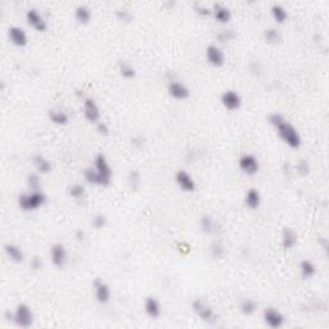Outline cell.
I'll list each match as a JSON object with an SVG mask.
<instances>
[{
    "label": "cell",
    "mask_w": 329,
    "mask_h": 329,
    "mask_svg": "<svg viewBox=\"0 0 329 329\" xmlns=\"http://www.w3.org/2000/svg\"><path fill=\"white\" fill-rule=\"evenodd\" d=\"M82 175H84V180L88 184L108 187L112 181L114 171H112V167H111L107 157L103 153H99L94 158L93 166L86 167Z\"/></svg>",
    "instance_id": "obj_1"
},
{
    "label": "cell",
    "mask_w": 329,
    "mask_h": 329,
    "mask_svg": "<svg viewBox=\"0 0 329 329\" xmlns=\"http://www.w3.org/2000/svg\"><path fill=\"white\" fill-rule=\"evenodd\" d=\"M271 128L275 130L276 135L287 147L292 149H298L302 144V138L298 130L280 114H272L269 117Z\"/></svg>",
    "instance_id": "obj_2"
},
{
    "label": "cell",
    "mask_w": 329,
    "mask_h": 329,
    "mask_svg": "<svg viewBox=\"0 0 329 329\" xmlns=\"http://www.w3.org/2000/svg\"><path fill=\"white\" fill-rule=\"evenodd\" d=\"M45 202L46 194L41 189H38V191L29 189L25 193H21V194L18 195L17 199L18 207L22 211H26V213H31V211L39 210L40 207H43L45 205Z\"/></svg>",
    "instance_id": "obj_3"
},
{
    "label": "cell",
    "mask_w": 329,
    "mask_h": 329,
    "mask_svg": "<svg viewBox=\"0 0 329 329\" xmlns=\"http://www.w3.org/2000/svg\"><path fill=\"white\" fill-rule=\"evenodd\" d=\"M34 322H35V315L27 304H18L12 311V323L18 328H30L34 326Z\"/></svg>",
    "instance_id": "obj_4"
},
{
    "label": "cell",
    "mask_w": 329,
    "mask_h": 329,
    "mask_svg": "<svg viewBox=\"0 0 329 329\" xmlns=\"http://www.w3.org/2000/svg\"><path fill=\"white\" fill-rule=\"evenodd\" d=\"M192 310L194 312L202 322L207 323V324H213L217 320L216 319V312L213 309V306L203 298H195L192 302Z\"/></svg>",
    "instance_id": "obj_5"
},
{
    "label": "cell",
    "mask_w": 329,
    "mask_h": 329,
    "mask_svg": "<svg viewBox=\"0 0 329 329\" xmlns=\"http://www.w3.org/2000/svg\"><path fill=\"white\" fill-rule=\"evenodd\" d=\"M27 25L38 32H45L48 29V21L43 16V13L36 9V8H30L27 9L25 15Z\"/></svg>",
    "instance_id": "obj_6"
},
{
    "label": "cell",
    "mask_w": 329,
    "mask_h": 329,
    "mask_svg": "<svg viewBox=\"0 0 329 329\" xmlns=\"http://www.w3.org/2000/svg\"><path fill=\"white\" fill-rule=\"evenodd\" d=\"M238 167L242 173L248 175V176H253L260 171V161L253 155L244 153L238 159Z\"/></svg>",
    "instance_id": "obj_7"
},
{
    "label": "cell",
    "mask_w": 329,
    "mask_h": 329,
    "mask_svg": "<svg viewBox=\"0 0 329 329\" xmlns=\"http://www.w3.org/2000/svg\"><path fill=\"white\" fill-rule=\"evenodd\" d=\"M262 320L266 327L271 329H279L284 326L286 318L284 315L275 308H266L262 311Z\"/></svg>",
    "instance_id": "obj_8"
},
{
    "label": "cell",
    "mask_w": 329,
    "mask_h": 329,
    "mask_svg": "<svg viewBox=\"0 0 329 329\" xmlns=\"http://www.w3.org/2000/svg\"><path fill=\"white\" fill-rule=\"evenodd\" d=\"M220 102H221L225 110L234 112V111H238L242 107V97L239 96V93L233 90V89H228L220 96Z\"/></svg>",
    "instance_id": "obj_9"
},
{
    "label": "cell",
    "mask_w": 329,
    "mask_h": 329,
    "mask_svg": "<svg viewBox=\"0 0 329 329\" xmlns=\"http://www.w3.org/2000/svg\"><path fill=\"white\" fill-rule=\"evenodd\" d=\"M82 114L85 120L90 124H97L100 121V108L97 102L90 97H86L82 100Z\"/></svg>",
    "instance_id": "obj_10"
},
{
    "label": "cell",
    "mask_w": 329,
    "mask_h": 329,
    "mask_svg": "<svg viewBox=\"0 0 329 329\" xmlns=\"http://www.w3.org/2000/svg\"><path fill=\"white\" fill-rule=\"evenodd\" d=\"M206 60L213 67H223L225 64V53H224V50L219 45L211 44V45L206 48Z\"/></svg>",
    "instance_id": "obj_11"
},
{
    "label": "cell",
    "mask_w": 329,
    "mask_h": 329,
    "mask_svg": "<svg viewBox=\"0 0 329 329\" xmlns=\"http://www.w3.org/2000/svg\"><path fill=\"white\" fill-rule=\"evenodd\" d=\"M175 183L179 187V189L185 193H193L197 189V183L194 177L192 176L191 173L187 170H179L175 174Z\"/></svg>",
    "instance_id": "obj_12"
},
{
    "label": "cell",
    "mask_w": 329,
    "mask_h": 329,
    "mask_svg": "<svg viewBox=\"0 0 329 329\" xmlns=\"http://www.w3.org/2000/svg\"><path fill=\"white\" fill-rule=\"evenodd\" d=\"M93 290H94V296L96 300L102 305L110 304L111 298H112V290L111 287L102 279H96L93 282Z\"/></svg>",
    "instance_id": "obj_13"
},
{
    "label": "cell",
    "mask_w": 329,
    "mask_h": 329,
    "mask_svg": "<svg viewBox=\"0 0 329 329\" xmlns=\"http://www.w3.org/2000/svg\"><path fill=\"white\" fill-rule=\"evenodd\" d=\"M167 93L169 96L175 100H185L191 96V90L185 85L184 82L179 80H171L167 85Z\"/></svg>",
    "instance_id": "obj_14"
},
{
    "label": "cell",
    "mask_w": 329,
    "mask_h": 329,
    "mask_svg": "<svg viewBox=\"0 0 329 329\" xmlns=\"http://www.w3.org/2000/svg\"><path fill=\"white\" fill-rule=\"evenodd\" d=\"M49 255H50V261H52V264H53L56 268L62 269V268L67 264V260H68L67 250H66V247H64L62 243L53 244V246L50 247Z\"/></svg>",
    "instance_id": "obj_15"
},
{
    "label": "cell",
    "mask_w": 329,
    "mask_h": 329,
    "mask_svg": "<svg viewBox=\"0 0 329 329\" xmlns=\"http://www.w3.org/2000/svg\"><path fill=\"white\" fill-rule=\"evenodd\" d=\"M8 38L9 41L17 48H23L29 43V36L26 34V31L19 26H12L8 30Z\"/></svg>",
    "instance_id": "obj_16"
},
{
    "label": "cell",
    "mask_w": 329,
    "mask_h": 329,
    "mask_svg": "<svg viewBox=\"0 0 329 329\" xmlns=\"http://www.w3.org/2000/svg\"><path fill=\"white\" fill-rule=\"evenodd\" d=\"M211 15L215 18V21L220 25H227L232 19V12L227 5L221 3H216L211 7Z\"/></svg>",
    "instance_id": "obj_17"
},
{
    "label": "cell",
    "mask_w": 329,
    "mask_h": 329,
    "mask_svg": "<svg viewBox=\"0 0 329 329\" xmlns=\"http://www.w3.org/2000/svg\"><path fill=\"white\" fill-rule=\"evenodd\" d=\"M4 253L9 261L15 262V264H21L25 260V252L22 251V248L16 243L4 244Z\"/></svg>",
    "instance_id": "obj_18"
},
{
    "label": "cell",
    "mask_w": 329,
    "mask_h": 329,
    "mask_svg": "<svg viewBox=\"0 0 329 329\" xmlns=\"http://www.w3.org/2000/svg\"><path fill=\"white\" fill-rule=\"evenodd\" d=\"M144 311L151 319H158L162 314V308L161 304L156 297L149 296L144 300Z\"/></svg>",
    "instance_id": "obj_19"
},
{
    "label": "cell",
    "mask_w": 329,
    "mask_h": 329,
    "mask_svg": "<svg viewBox=\"0 0 329 329\" xmlns=\"http://www.w3.org/2000/svg\"><path fill=\"white\" fill-rule=\"evenodd\" d=\"M280 242H282V247H283L284 250H292V248L296 247V244H297L298 242L297 233H296L293 229H290V228H286V229L282 232Z\"/></svg>",
    "instance_id": "obj_20"
},
{
    "label": "cell",
    "mask_w": 329,
    "mask_h": 329,
    "mask_svg": "<svg viewBox=\"0 0 329 329\" xmlns=\"http://www.w3.org/2000/svg\"><path fill=\"white\" fill-rule=\"evenodd\" d=\"M244 205L250 210H257L261 205V194L256 188H251L244 194Z\"/></svg>",
    "instance_id": "obj_21"
},
{
    "label": "cell",
    "mask_w": 329,
    "mask_h": 329,
    "mask_svg": "<svg viewBox=\"0 0 329 329\" xmlns=\"http://www.w3.org/2000/svg\"><path fill=\"white\" fill-rule=\"evenodd\" d=\"M92 9L86 4H80L75 8V18L80 25H88L89 22L92 21Z\"/></svg>",
    "instance_id": "obj_22"
},
{
    "label": "cell",
    "mask_w": 329,
    "mask_h": 329,
    "mask_svg": "<svg viewBox=\"0 0 329 329\" xmlns=\"http://www.w3.org/2000/svg\"><path fill=\"white\" fill-rule=\"evenodd\" d=\"M32 165L35 167V170L38 171V174H49L53 169V165L50 162L49 159L46 158L43 155H36L34 158H32Z\"/></svg>",
    "instance_id": "obj_23"
},
{
    "label": "cell",
    "mask_w": 329,
    "mask_h": 329,
    "mask_svg": "<svg viewBox=\"0 0 329 329\" xmlns=\"http://www.w3.org/2000/svg\"><path fill=\"white\" fill-rule=\"evenodd\" d=\"M48 117L52 121V124L57 125V126H66L70 122V116L66 111L63 110H50L48 112Z\"/></svg>",
    "instance_id": "obj_24"
},
{
    "label": "cell",
    "mask_w": 329,
    "mask_h": 329,
    "mask_svg": "<svg viewBox=\"0 0 329 329\" xmlns=\"http://www.w3.org/2000/svg\"><path fill=\"white\" fill-rule=\"evenodd\" d=\"M199 229L203 234H207V235H211V234L216 233V229H217V224L213 220V217H211L210 215H203L199 219Z\"/></svg>",
    "instance_id": "obj_25"
},
{
    "label": "cell",
    "mask_w": 329,
    "mask_h": 329,
    "mask_svg": "<svg viewBox=\"0 0 329 329\" xmlns=\"http://www.w3.org/2000/svg\"><path fill=\"white\" fill-rule=\"evenodd\" d=\"M270 15L271 18L276 23H284V22L288 19V12H287L286 8L282 5V4H274L271 8H270Z\"/></svg>",
    "instance_id": "obj_26"
},
{
    "label": "cell",
    "mask_w": 329,
    "mask_h": 329,
    "mask_svg": "<svg viewBox=\"0 0 329 329\" xmlns=\"http://www.w3.org/2000/svg\"><path fill=\"white\" fill-rule=\"evenodd\" d=\"M262 38L265 40V43L270 44V45H275V44L282 41V34L275 27H268L262 32Z\"/></svg>",
    "instance_id": "obj_27"
},
{
    "label": "cell",
    "mask_w": 329,
    "mask_h": 329,
    "mask_svg": "<svg viewBox=\"0 0 329 329\" xmlns=\"http://www.w3.org/2000/svg\"><path fill=\"white\" fill-rule=\"evenodd\" d=\"M257 310V302L253 298H243L239 304V311L246 316H251Z\"/></svg>",
    "instance_id": "obj_28"
},
{
    "label": "cell",
    "mask_w": 329,
    "mask_h": 329,
    "mask_svg": "<svg viewBox=\"0 0 329 329\" xmlns=\"http://www.w3.org/2000/svg\"><path fill=\"white\" fill-rule=\"evenodd\" d=\"M300 272L305 279H310L316 274V265L311 260H302L300 264Z\"/></svg>",
    "instance_id": "obj_29"
},
{
    "label": "cell",
    "mask_w": 329,
    "mask_h": 329,
    "mask_svg": "<svg viewBox=\"0 0 329 329\" xmlns=\"http://www.w3.org/2000/svg\"><path fill=\"white\" fill-rule=\"evenodd\" d=\"M118 72H120L121 77L126 78V80H131L136 76V70L134 66L125 60H121L118 63Z\"/></svg>",
    "instance_id": "obj_30"
},
{
    "label": "cell",
    "mask_w": 329,
    "mask_h": 329,
    "mask_svg": "<svg viewBox=\"0 0 329 329\" xmlns=\"http://www.w3.org/2000/svg\"><path fill=\"white\" fill-rule=\"evenodd\" d=\"M68 195H70L71 198L77 199V201L85 198L86 195L85 187L82 184H78V183H75V184H72L71 187L68 188Z\"/></svg>",
    "instance_id": "obj_31"
},
{
    "label": "cell",
    "mask_w": 329,
    "mask_h": 329,
    "mask_svg": "<svg viewBox=\"0 0 329 329\" xmlns=\"http://www.w3.org/2000/svg\"><path fill=\"white\" fill-rule=\"evenodd\" d=\"M210 255L215 260H221L225 256V247L220 242H213L210 244Z\"/></svg>",
    "instance_id": "obj_32"
},
{
    "label": "cell",
    "mask_w": 329,
    "mask_h": 329,
    "mask_svg": "<svg viewBox=\"0 0 329 329\" xmlns=\"http://www.w3.org/2000/svg\"><path fill=\"white\" fill-rule=\"evenodd\" d=\"M128 183L129 187L133 189V191H138L142 184V175L138 170H131L128 175Z\"/></svg>",
    "instance_id": "obj_33"
},
{
    "label": "cell",
    "mask_w": 329,
    "mask_h": 329,
    "mask_svg": "<svg viewBox=\"0 0 329 329\" xmlns=\"http://www.w3.org/2000/svg\"><path fill=\"white\" fill-rule=\"evenodd\" d=\"M116 18L120 22L130 23L134 19V16H133V13H131L130 9H128V8H118L116 11Z\"/></svg>",
    "instance_id": "obj_34"
},
{
    "label": "cell",
    "mask_w": 329,
    "mask_h": 329,
    "mask_svg": "<svg viewBox=\"0 0 329 329\" xmlns=\"http://www.w3.org/2000/svg\"><path fill=\"white\" fill-rule=\"evenodd\" d=\"M26 183L29 185V188L31 191H38L40 189V185H41V179H40V175L36 173H32L27 175V179H26Z\"/></svg>",
    "instance_id": "obj_35"
},
{
    "label": "cell",
    "mask_w": 329,
    "mask_h": 329,
    "mask_svg": "<svg viewBox=\"0 0 329 329\" xmlns=\"http://www.w3.org/2000/svg\"><path fill=\"white\" fill-rule=\"evenodd\" d=\"M296 171L301 176H308L310 171H311V167H310V163H309L308 159H300L296 163Z\"/></svg>",
    "instance_id": "obj_36"
},
{
    "label": "cell",
    "mask_w": 329,
    "mask_h": 329,
    "mask_svg": "<svg viewBox=\"0 0 329 329\" xmlns=\"http://www.w3.org/2000/svg\"><path fill=\"white\" fill-rule=\"evenodd\" d=\"M234 38H235V32L232 29L220 30V32L217 34V40H219L220 43H229Z\"/></svg>",
    "instance_id": "obj_37"
},
{
    "label": "cell",
    "mask_w": 329,
    "mask_h": 329,
    "mask_svg": "<svg viewBox=\"0 0 329 329\" xmlns=\"http://www.w3.org/2000/svg\"><path fill=\"white\" fill-rule=\"evenodd\" d=\"M108 220H107V216L103 215V213H97L94 217L92 219V227L97 230H100L106 227Z\"/></svg>",
    "instance_id": "obj_38"
},
{
    "label": "cell",
    "mask_w": 329,
    "mask_h": 329,
    "mask_svg": "<svg viewBox=\"0 0 329 329\" xmlns=\"http://www.w3.org/2000/svg\"><path fill=\"white\" fill-rule=\"evenodd\" d=\"M194 12L201 17H207V16L211 15V8L205 5V4L202 3H197L194 4V7H193Z\"/></svg>",
    "instance_id": "obj_39"
},
{
    "label": "cell",
    "mask_w": 329,
    "mask_h": 329,
    "mask_svg": "<svg viewBox=\"0 0 329 329\" xmlns=\"http://www.w3.org/2000/svg\"><path fill=\"white\" fill-rule=\"evenodd\" d=\"M96 129L97 133L99 135H103V136H107V135L110 134V126H108V124H106V122H103V121L97 122Z\"/></svg>",
    "instance_id": "obj_40"
},
{
    "label": "cell",
    "mask_w": 329,
    "mask_h": 329,
    "mask_svg": "<svg viewBox=\"0 0 329 329\" xmlns=\"http://www.w3.org/2000/svg\"><path fill=\"white\" fill-rule=\"evenodd\" d=\"M30 268L32 270H40L43 268V260L39 257V256H34L30 260Z\"/></svg>",
    "instance_id": "obj_41"
},
{
    "label": "cell",
    "mask_w": 329,
    "mask_h": 329,
    "mask_svg": "<svg viewBox=\"0 0 329 329\" xmlns=\"http://www.w3.org/2000/svg\"><path fill=\"white\" fill-rule=\"evenodd\" d=\"M131 143H133V145L136 147V148H140V147L144 145V139H143L140 135H136V136H134V138L131 139Z\"/></svg>",
    "instance_id": "obj_42"
},
{
    "label": "cell",
    "mask_w": 329,
    "mask_h": 329,
    "mask_svg": "<svg viewBox=\"0 0 329 329\" xmlns=\"http://www.w3.org/2000/svg\"><path fill=\"white\" fill-rule=\"evenodd\" d=\"M75 237H76V241L84 242V241H85V238H86V234L82 229H78L77 232H76V234H75Z\"/></svg>",
    "instance_id": "obj_43"
},
{
    "label": "cell",
    "mask_w": 329,
    "mask_h": 329,
    "mask_svg": "<svg viewBox=\"0 0 329 329\" xmlns=\"http://www.w3.org/2000/svg\"><path fill=\"white\" fill-rule=\"evenodd\" d=\"M319 244H320V247L324 250V251H327L328 250V246H329V242L327 238H319Z\"/></svg>",
    "instance_id": "obj_44"
}]
</instances>
